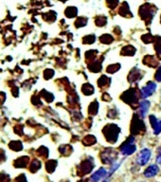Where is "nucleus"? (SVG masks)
<instances>
[{
	"label": "nucleus",
	"mask_w": 161,
	"mask_h": 182,
	"mask_svg": "<svg viewBox=\"0 0 161 182\" xmlns=\"http://www.w3.org/2000/svg\"><path fill=\"white\" fill-rule=\"evenodd\" d=\"M149 107H150V102H149L148 101H143L140 105H139V115L142 117L144 118L146 115H147V112L149 110Z\"/></svg>",
	"instance_id": "obj_7"
},
{
	"label": "nucleus",
	"mask_w": 161,
	"mask_h": 182,
	"mask_svg": "<svg viewBox=\"0 0 161 182\" xmlns=\"http://www.w3.org/2000/svg\"><path fill=\"white\" fill-rule=\"evenodd\" d=\"M159 172V168L157 167V165H156V164H154V165H150L149 166L145 171H144V177H148V178H150V177H154L157 173Z\"/></svg>",
	"instance_id": "obj_4"
},
{
	"label": "nucleus",
	"mask_w": 161,
	"mask_h": 182,
	"mask_svg": "<svg viewBox=\"0 0 161 182\" xmlns=\"http://www.w3.org/2000/svg\"><path fill=\"white\" fill-rule=\"evenodd\" d=\"M65 14H67L68 17H73L77 14V9H75L74 7L67 8V11H65Z\"/></svg>",
	"instance_id": "obj_9"
},
{
	"label": "nucleus",
	"mask_w": 161,
	"mask_h": 182,
	"mask_svg": "<svg viewBox=\"0 0 161 182\" xmlns=\"http://www.w3.org/2000/svg\"><path fill=\"white\" fill-rule=\"evenodd\" d=\"M120 167V163H117V164H115L114 166H113L112 168H111V170H110V172H109V174H108V177H110V175H112V174L114 173L116 170Z\"/></svg>",
	"instance_id": "obj_10"
},
{
	"label": "nucleus",
	"mask_w": 161,
	"mask_h": 182,
	"mask_svg": "<svg viewBox=\"0 0 161 182\" xmlns=\"http://www.w3.org/2000/svg\"><path fill=\"white\" fill-rule=\"evenodd\" d=\"M157 162L158 165L161 166V154H159V155L157 156Z\"/></svg>",
	"instance_id": "obj_13"
},
{
	"label": "nucleus",
	"mask_w": 161,
	"mask_h": 182,
	"mask_svg": "<svg viewBox=\"0 0 161 182\" xmlns=\"http://www.w3.org/2000/svg\"><path fill=\"white\" fill-rule=\"evenodd\" d=\"M156 79L158 81V82H161V66L158 68L157 74H156Z\"/></svg>",
	"instance_id": "obj_11"
},
{
	"label": "nucleus",
	"mask_w": 161,
	"mask_h": 182,
	"mask_svg": "<svg viewBox=\"0 0 161 182\" xmlns=\"http://www.w3.org/2000/svg\"><path fill=\"white\" fill-rule=\"evenodd\" d=\"M150 157H151V151L145 148L139 152L138 157H136V163L140 166H144L148 163Z\"/></svg>",
	"instance_id": "obj_1"
},
{
	"label": "nucleus",
	"mask_w": 161,
	"mask_h": 182,
	"mask_svg": "<svg viewBox=\"0 0 161 182\" xmlns=\"http://www.w3.org/2000/svg\"><path fill=\"white\" fill-rule=\"evenodd\" d=\"M80 169L82 171V173H90L91 170L93 169V164L91 163H89L88 161H85V162H82V166H80Z\"/></svg>",
	"instance_id": "obj_8"
},
{
	"label": "nucleus",
	"mask_w": 161,
	"mask_h": 182,
	"mask_svg": "<svg viewBox=\"0 0 161 182\" xmlns=\"http://www.w3.org/2000/svg\"><path fill=\"white\" fill-rule=\"evenodd\" d=\"M150 120H151V124L154 128V134L157 135L161 132V120H158L156 119L154 116H151L150 117Z\"/></svg>",
	"instance_id": "obj_6"
},
{
	"label": "nucleus",
	"mask_w": 161,
	"mask_h": 182,
	"mask_svg": "<svg viewBox=\"0 0 161 182\" xmlns=\"http://www.w3.org/2000/svg\"><path fill=\"white\" fill-rule=\"evenodd\" d=\"M107 3H108L109 6L111 5V7H114L118 4V0H107Z\"/></svg>",
	"instance_id": "obj_12"
},
{
	"label": "nucleus",
	"mask_w": 161,
	"mask_h": 182,
	"mask_svg": "<svg viewBox=\"0 0 161 182\" xmlns=\"http://www.w3.org/2000/svg\"><path fill=\"white\" fill-rule=\"evenodd\" d=\"M156 88H157V84L154 83H148L147 86L141 89V96H142V98L145 99V98H147V97L151 96L154 92Z\"/></svg>",
	"instance_id": "obj_2"
},
{
	"label": "nucleus",
	"mask_w": 161,
	"mask_h": 182,
	"mask_svg": "<svg viewBox=\"0 0 161 182\" xmlns=\"http://www.w3.org/2000/svg\"><path fill=\"white\" fill-rule=\"evenodd\" d=\"M105 175H106V170L104 168H100V170H98L97 172H95L91 175V181L92 182H99L100 180L103 179Z\"/></svg>",
	"instance_id": "obj_5"
},
{
	"label": "nucleus",
	"mask_w": 161,
	"mask_h": 182,
	"mask_svg": "<svg viewBox=\"0 0 161 182\" xmlns=\"http://www.w3.org/2000/svg\"><path fill=\"white\" fill-rule=\"evenodd\" d=\"M133 141H131L129 143H124L122 146L121 147V154L125 155V156H129L132 155L134 152L136 151V145L132 143Z\"/></svg>",
	"instance_id": "obj_3"
}]
</instances>
